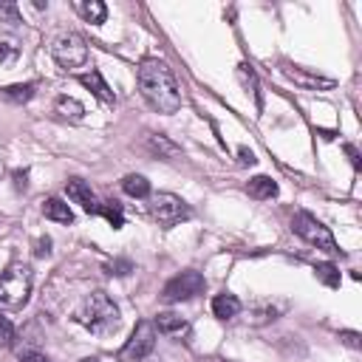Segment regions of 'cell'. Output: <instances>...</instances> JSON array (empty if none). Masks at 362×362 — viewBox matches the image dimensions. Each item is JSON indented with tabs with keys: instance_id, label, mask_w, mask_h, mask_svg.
I'll list each match as a JSON object with an SVG mask.
<instances>
[{
	"instance_id": "3",
	"label": "cell",
	"mask_w": 362,
	"mask_h": 362,
	"mask_svg": "<svg viewBox=\"0 0 362 362\" xmlns=\"http://www.w3.org/2000/svg\"><path fill=\"white\" fill-rule=\"evenodd\" d=\"M34 286V274L25 263H11L3 274H0V308H23L28 303Z\"/></svg>"
},
{
	"instance_id": "23",
	"label": "cell",
	"mask_w": 362,
	"mask_h": 362,
	"mask_svg": "<svg viewBox=\"0 0 362 362\" xmlns=\"http://www.w3.org/2000/svg\"><path fill=\"white\" fill-rule=\"evenodd\" d=\"M238 79L243 82V88L246 90H252V96L257 99V105H260V90H257V76H255V71H252V65H238Z\"/></svg>"
},
{
	"instance_id": "34",
	"label": "cell",
	"mask_w": 362,
	"mask_h": 362,
	"mask_svg": "<svg viewBox=\"0 0 362 362\" xmlns=\"http://www.w3.org/2000/svg\"><path fill=\"white\" fill-rule=\"evenodd\" d=\"M82 362H99V359H96V356H88V359H82Z\"/></svg>"
},
{
	"instance_id": "20",
	"label": "cell",
	"mask_w": 362,
	"mask_h": 362,
	"mask_svg": "<svg viewBox=\"0 0 362 362\" xmlns=\"http://www.w3.org/2000/svg\"><path fill=\"white\" fill-rule=\"evenodd\" d=\"M34 90H37V85H34V82H23V85L0 88V96H3V99H8V102H14V105H23V102H28V99L34 96Z\"/></svg>"
},
{
	"instance_id": "15",
	"label": "cell",
	"mask_w": 362,
	"mask_h": 362,
	"mask_svg": "<svg viewBox=\"0 0 362 362\" xmlns=\"http://www.w3.org/2000/svg\"><path fill=\"white\" fill-rule=\"evenodd\" d=\"M54 110H57L62 119H71V122H79V119L85 116V105H82L79 99L68 96V93L57 96V102H54Z\"/></svg>"
},
{
	"instance_id": "16",
	"label": "cell",
	"mask_w": 362,
	"mask_h": 362,
	"mask_svg": "<svg viewBox=\"0 0 362 362\" xmlns=\"http://www.w3.org/2000/svg\"><path fill=\"white\" fill-rule=\"evenodd\" d=\"M42 215L48 221H57V223H74V212L62 198H48L42 204Z\"/></svg>"
},
{
	"instance_id": "33",
	"label": "cell",
	"mask_w": 362,
	"mask_h": 362,
	"mask_svg": "<svg viewBox=\"0 0 362 362\" xmlns=\"http://www.w3.org/2000/svg\"><path fill=\"white\" fill-rule=\"evenodd\" d=\"M14 184L17 187H25V173H14Z\"/></svg>"
},
{
	"instance_id": "8",
	"label": "cell",
	"mask_w": 362,
	"mask_h": 362,
	"mask_svg": "<svg viewBox=\"0 0 362 362\" xmlns=\"http://www.w3.org/2000/svg\"><path fill=\"white\" fill-rule=\"evenodd\" d=\"M153 348H156V328H153V322L141 320V322L133 328L130 339L122 345L119 362H141V359H147V356L153 354Z\"/></svg>"
},
{
	"instance_id": "2",
	"label": "cell",
	"mask_w": 362,
	"mask_h": 362,
	"mask_svg": "<svg viewBox=\"0 0 362 362\" xmlns=\"http://www.w3.org/2000/svg\"><path fill=\"white\" fill-rule=\"evenodd\" d=\"M79 325H85L93 334H110L119 328L122 317H119V305L105 294V291H93L82 300L79 311H76Z\"/></svg>"
},
{
	"instance_id": "30",
	"label": "cell",
	"mask_w": 362,
	"mask_h": 362,
	"mask_svg": "<svg viewBox=\"0 0 362 362\" xmlns=\"http://www.w3.org/2000/svg\"><path fill=\"white\" fill-rule=\"evenodd\" d=\"M238 153H240V161H243V164H255V153H252V150H246V147H240Z\"/></svg>"
},
{
	"instance_id": "9",
	"label": "cell",
	"mask_w": 362,
	"mask_h": 362,
	"mask_svg": "<svg viewBox=\"0 0 362 362\" xmlns=\"http://www.w3.org/2000/svg\"><path fill=\"white\" fill-rule=\"evenodd\" d=\"M283 74H286V79H291L303 90H331L337 85L331 76H320V74L300 68V65H291V62H283Z\"/></svg>"
},
{
	"instance_id": "29",
	"label": "cell",
	"mask_w": 362,
	"mask_h": 362,
	"mask_svg": "<svg viewBox=\"0 0 362 362\" xmlns=\"http://www.w3.org/2000/svg\"><path fill=\"white\" fill-rule=\"evenodd\" d=\"M345 153H348L351 164H354V167H359V153H356V147H354V144H345Z\"/></svg>"
},
{
	"instance_id": "31",
	"label": "cell",
	"mask_w": 362,
	"mask_h": 362,
	"mask_svg": "<svg viewBox=\"0 0 362 362\" xmlns=\"http://www.w3.org/2000/svg\"><path fill=\"white\" fill-rule=\"evenodd\" d=\"M11 57H14V48L6 45V42H0V59H11Z\"/></svg>"
},
{
	"instance_id": "25",
	"label": "cell",
	"mask_w": 362,
	"mask_h": 362,
	"mask_svg": "<svg viewBox=\"0 0 362 362\" xmlns=\"http://www.w3.org/2000/svg\"><path fill=\"white\" fill-rule=\"evenodd\" d=\"M107 272L122 277V274H130V272H133V263H130V260H113V263L107 266Z\"/></svg>"
},
{
	"instance_id": "14",
	"label": "cell",
	"mask_w": 362,
	"mask_h": 362,
	"mask_svg": "<svg viewBox=\"0 0 362 362\" xmlns=\"http://www.w3.org/2000/svg\"><path fill=\"white\" fill-rule=\"evenodd\" d=\"M238 311H240V300L235 294H229V291H223V294H218L212 300V314L218 320H232V317H238Z\"/></svg>"
},
{
	"instance_id": "19",
	"label": "cell",
	"mask_w": 362,
	"mask_h": 362,
	"mask_svg": "<svg viewBox=\"0 0 362 362\" xmlns=\"http://www.w3.org/2000/svg\"><path fill=\"white\" fill-rule=\"evenodd\" d=\"M122 189L130 195V198H147L150 195V181L139 173H130L122 178Z\"/></svg>"
},
{
	"instance_id": "7",
	"label": "cell",
	"mask_w": 362,
	"mask_h": 362,
	"mask_svg": "<svg viewBox=\"0 0 362 362\" xmlns=\"http://www.w3.org/2000/svg\"><path fill=\"white\" fill-rule=\"evenodd\" d=\"M204 288H206L204 274L187 269V272L175 274L173 280H167V286H164V291H161V300L170 303V305H173V303H184V300H192L195 294H201Z\"/></svg>"
},
{
	"instance_id": "18",
	"label": "cell",
	"mask_w": 362,
	"mask_h": 362,
	"mask_svg": "<svg viewBox=\"0 0 362 362\" xmlns=\"http://www.w3.org/2000/svg\"><path fill=\"white\" fill-rule=\"evenodd\" d=\"M246 189H249V195L252 198H274L277 195V181H272L269 175H255L249 184H246Z\"/></svg>"
},
{
	"instance_id": "21",
	"label": "cell",
	"mask_w": 362,
	"mask_h": 362,
	"mask_svg": "<svg viewBox=\"0 0 362 362\" xmlns=\"http://www.w3.org/2000/svg\"><path fill=\"white\" fill-rule=\"evenodd\" d=\"M99 215H105L113 229H122V226H124V212H122L119 201H105L102 209H99Z\"/></svg>"
},
{
	"instance_id": "17",
	"label": "cell",
	"mask_w": 362,
	"mask_h": 362,
	"mask_svg": "<svg viewBox=\"0 0 362 362\" xmlns=\"http://www.w3.org/2000/svg\"><path fill=\"white\" fill-rule=\"evenodd\" d=\"M76 11L82 14L85 23H93V25L105 23V17H107V6L102 0H79L76 3Z\"/></svg>"
},
{
	"instance_id": "4",
	"label": "cell",
	"mask_w": 362,
	"mask_h": 362,
	"mask_svg": "<svg viewBox=\"0 0 362 362\" xmlns=\"http://www.w3.org/2000/svg\"><path fill=\"white\" fill-rule=\"evenodd\" d=\"M291 229H294L300 238H305L308 243H314L317 249H325L328 255H337V252H339V246H337L331 229H328L325 223H320V221H317L314 215H308V212H294V215H291Z\"/></svg>"
},
{
	"instance_id": "13",
	"label": "cell",
	"mask_w": 362,
	"mask_h": 362,
	"mask_svg": "<svg viewBox=\"0 0 362 362\" xmlns=\"http://www.w3.org/2000/svg\"><path fill=\"white\" fill-rule=\"evenodd\" d=\"M147 150L156 153L158 158H175V156L181 153V147H178L175 141H170L164 133H150V136H147Z\"/></svg>"
},
{
	"instance_id": "6",
	"label": "cell",
	"mask_w": 362,
	"mask_h": 362,
	"mask_svg": "<svg viewBox=\"0 0 362 362\" xmlns=\"http://www.w3.org/2000/svg\"><path fill=\"white\" fill-rule=\"evenodd\" d=\"M150 215H153V221H158V226L173 229L175 223L189 218V206H187V201H181L173 192H158L150 198Z\"/></svg>"
},
{
	"instance_id": "10",
	"label": "cell",
	"mask_w": 362,
	"mask_h": 362,
	"mask_svg": "<svg viewBox=\"0 0 362 362\" xmlns=\"http://www.w3.org/2000/svg\"><path fill=\"white\" fill-rule=\"evenodd\" d=\"M65 192H68V198H71L74 204H79L88 215H99L102 201L96 198V192L90 189V184H88V181H82V178H68Z\"/></svg>"
},
{
	"instance_id": "5",
	"label": "cell",
	"mask_w": 362,
	"mask_h": 362,
	"mask_svg": "<svg viewBox=\"0 0 362 362\" xmlns=\"http://www.w3.org/2000/svg\"><path fill=\"white\" fill-rule=\"evenodd\" d=\"M51 57L65 71H74V68H82L88 62V45L76 31H65L51 42Z\"/></svg>"
},
{
	"instance_id": "12",
	"label": "cell",
	"mask_w": 362,
	"mask_h": 362,
	"mask_svg": "<svg viewBox=\"0 0 362 362\" xmlns=\"http://www.w3.org/2000/svg\"><path fill=\"white\" fill-rule=\"evenodd\" d=\"M153 328L158 331V334H167V337H181V334H187V320L184 317H178V314H158L156 317V322H153Z\"/></svg>"
},
{
	"instance_id": "27",
	"label": "cell",
	"mask_w": 362,
	"mask_h": 362,
	"mask_svg": "<svg viewBox=\"0 0 362 362\" xmlns=\"http://www.w3.org/2000/svg\"><path fill=\"white\" fill-rule=\"evenodd\" d=\"M34 255L37 257H48L51 255V238H40L37 246H34Z\"/></svg>"
},
{
	"instance_id": "26",
	"label": "cell",
	"mask_w": 362,
	"mask_h": 362,
	"mask_svg": "<svg viewBox=\"0 0 362 362\" xmlns=\"http://www.w3.org/2000/svg\"><path fill=\"white\" fill-rule=\"evenodd\" d=\"M339 339H342L348 348H354V351H359V348H362V339H359V334H356V331H339Z\"/></svg>"
},
{
	"instance_id": "24",
	"label": "cell",
	"mask_w": 362,
	"mask_h": 362,
	"mask_svg": "<svg viewBox=\"0 0 362 362\" xmlns=\"http://www.w3.org/2000/svg\"><path fill=\"white\" fill-rule=\"evenodd\" d=\"M14 342V325H11V320L8 317H3L0 314V345L3 348H8Z\"/></svg>"
},
{
	"instance_id": "28",
	"label": "cell",
	"mask_w": 362,
	"mask_h": 362,
	"mask_svg": "<svg viewBox=\"0 0 362 362\" xmlns=\"http://www.w3.org/2000/svg\"><path fill=\"white\" fill-rule=\"evenodd\" d=\"M0 14L8 17V23H20V14H17V6H8V3H0Z\"/></svg>"
},
{
	"instance_id": "32",
	"label": "cell",
	"mask_w": 362,
	"mask_h": 362,
	"mask_svg": "<svg viewBox=\"0 0 362 362\" xmlns=\"http://www.w3.org/2000/svg\"><path fill=\"white\" fill-rule=\"evenodd\" d=\"M20 362H48V356H42V354H25Z\"/></svg>"
},
{
	"instance_id": "22",
	"label": "cell",
	"mask_w": 362,
	"mask_h": 362,
	"mask_svg": "<svg viewBox=\"0 0 362 362\" xmlns=\"http://www.w3.org/2000/svg\"><path fill=\"white\" fill-rule=\"evenodd\" d=\"M314 274H317V280H322V283L331 286V288L339 286V269H337L334 263H317V266H314Z\"/></svg>"
},
{
	"instance_id": "1",
	"label": "cell",
	"mask_w": 362,
	"mask_h": 362,
	"mask_svg": "<svg viewBox=\"0 0 362 362\" xmlns=\"http://www.w3.org/2000/svg\"><path fill=\"white\" fill-rule=\"evenodd\" d=\"M139 90L144 96V102L156 110V113H175L181 107V88L175 82L173 68L164 59H144L139 65Z\"/></svg>"
},
{
	"instance_id": "11",
	"label": "cell",
	"mask_w": 362,
	"mask_h": 362,
	"mask_svg": "<svg viewBox=\"0 0 362 362\" xmlns=\"http://www.w3.org/2000/svg\"><path fill=\"white\" fill-rule=\"evenodd\" d=\"M79 82H82V85H85L96 99H102L105 105H113V102H116V93L110 90V85L102 79V74H99L96 68H90L88 74H82V76H79Z\"/></svg>"
}]
</instances>
